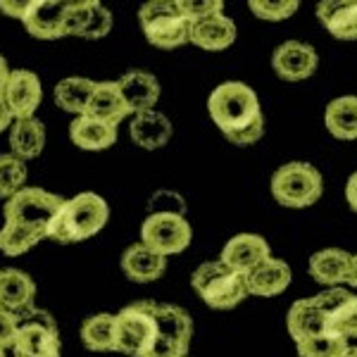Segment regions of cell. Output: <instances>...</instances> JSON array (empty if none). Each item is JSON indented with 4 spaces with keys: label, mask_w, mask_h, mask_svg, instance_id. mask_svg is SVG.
<instances>
[{
    "label": "cell",
    "mask_w": 357,
    "mask_h": 357,
    "mask_svg": "<svg viewBox=\"0 0 357 357\" xmlns=\"http://www.w3.org/2000/svg\"><path fill=\"white\" fill-rule=\"evenodd\" d=\"M36 284L26 272L15 267L0 269V307L17 317L36 307Z\"/></svg>",
    "instance_id": "obj_15"
},
{
    "label": "cell",
    "mask_w": 357,
    "mask_h": 357,
    "mask_svg": "<svg viewBox=\"0 0 357 357\" xmlns=\"http://www.w3.org/2000/svg\"><path fill=\"white\" fill-rule=\"evenodd\" d=\"M195 293L215 310H234L248 298L245 276L229 269L224 262H205L191 276Z\"/></svg>",
    "instance_id": "obj_5"
},
{
    "label": "cell",
    "mask_w": 357,
    "mask_h": 357,
    "mask_svg": "<svg viewBox=\"0 0 357 357\" xmlns=\"http://www.w3.org/2000/svg\"><path fill=\"white\" fill-rule=\"evenodd\" d=\"M193 229L183 212L176 210H158L146 217L141 227V243L148 250L158 252L162 257H172L183 252L191 245Z\"/></svg>",
    "instance_id": "obj_9"
},
{
    "label": "cell",
    "mask_w": 357,
    "mask_h": 357,
    "mask_svg": "<svg viewBox=\"0 0 357 357\" xmlns=\"http://www.w3.org/2000/svg\"><path fill=\"white\" fill-rule=\"evenodd\" d=\"M272 257V248L267 241L257 234H238L234 238H229V243L224 245L220 262L227 264L234 272L248 276L257 264Z\"/></svg>",
    "instance_id": "obj_13"
},
{
    "label": "cell",
    "mask_w": 357,
    "mask_h": 357,
    "mask_svg": "<svg viewBox=\"0 0 357 357\" xmlns=\"http://www.w3.org/2000/svg\"><path fill=\"white\" fill-rule=\"evenodd\" d=\"M15 357H62V338L55 317L48 310L33 307L20 317Z\"/></svg>",
    "instance_id": "obj_8"
},
{
    "label": "cell",
    "mask_w": 357,
    "mask_h": 357,
    "mask_svg": "<svg viewBox=\"0 0 357 357\" xmlns=\"http://www.w3.org/2000/svg\"><path fill=\"white\" fill-rule=\"evenodd\" d=\"M82 343L91 353H114V314H91L82 324Z\"/></svg>",
    "instance_id": "obj_29"
},
{
    "label": "cell",
    "mask_w": 357,
    "mask_h": 357,
    "mask_svg": "<svg viewBox=\"0 0 357 357\" xmlns=\"http://www.w3.org/2000/svg\"><path fill=\"white\" fill-rule=\"evenodd\" d=\"M272 67L276 77L284 82H303L310 79L319 67V55L310 43L303 41H286L274 50Z\"/></svg>",
    "instance_id": "obj_11"
},
{
    "label": "cell",
    "mask_w": 357,
    "mask_h": 357,
    "mask_svg": "<svg viewBox=\"0 0 357 357\" xmlns=\"http://www.w3.org/2000/svg\"><path fill=\"white\" fill-rule=\"evenodd\" d=\"M324 124L333 138L355 141L357 138V96L336 98L326 105Z\"/></svg>",
    "instance_id": "obj_27"
},
{
    "label": "cell",
    "mask_w": 357,
    "mask_h": 357,
    "mask_svg": "<svg viewBox=\"0 0 357 357\" xmlns=\"http://www.w3.org/2000/svg\"><path fill=\"white\" fill-rule=\"evenodd\" d=\"M122 272L134 284H153L167 272V257L134 243L122 252Z\"/></svg>",
    "instance_id": "obj_18"
},
{
    "label": "cell",
    "mask_w": 357,
    "mask_h": 357,
    "mask_svg": "<svg viewBox=\"0 0 357 357\" xmlns=\"http://www.w3.org/2000/svg\"><path fill=\"white\" fill-rule=\"evenodd\" d=\"M248 8L252 10L255 17H260V20L281 22V20H289V17L296 15V10L301 8V3H298V0H279V3H272V0H250Z\"/></svg>",
    "instance_id": "obj_34"
},
{
    "label": "cell",
    "mask_w": 357,
    "mask_h": 357,
    "mask_svg": "<svg viewBox=\"0 0 357 357\" xmlns=\"http://www.w3.org/2000/svg\"><path fill=\"white\" fill-rule=\"evenodd\" d=\"M141 29L148 43L160 50H174L188 43L191 38V22L183 15L178 0H151L138 10Z\"/></svg>",
    "instance_id": "obj_3"
},
{
    "label": "cell",
    "mask_w": 357,
    "mask_h": 357,
    "mask_svg": "<svg viewBox=\"0 0 357 357\" xmlns=\"http://www.w3.org/2000/svg\"><path fill=\"white\" fill-rule=\"evenodd\" d=\"M41 236L29 231V229L15 227V224H3L0 229V252H5L8 257H20L24 252L31 250L33 245L41 243Z\"/></svg>",
    "instance_id": "obj_31"
},
{
    "label": "cell",
    "mask_w": 357,
    "mask_h": 357,
    "mask_svg": "<svg viewBox=\"0 0 357 357\" xmlns=\"http://www.w3.org/2000/svg\"><path fill=\"white\" fill-rule=\"evenodd\" d=\"M69 138L82 151H107L117 143V126L102 124L82 114V117H74V122L69 124Z\"/></svg>",
    "instance_id": "obj_26"
},
{
    "label": "cell",
    "mask_w": 357,
    "mask_h": 357,
    "mask_svg": "<svg viewBox=\"0 0 357 357\" xmlns=\"http://www.w3.org/2000/svg\"><path fill=\"white\" fill-rule=\"evenodd\" d=\"M13 114H10V110H8V105L3 102V96H0V134H3L5 129H10L13 126Z\"/></svg>",
    "instance_id": "obj_40"
},
{
    "label": "cell",
    "mask_w": 357,
    "mask_h": 357,
    "mask_svg": "<svg viewBox=\"0 0 357 357\" xmlns=\"http://www.w3.org/2000/svg\"><path fill=\"white\" fill-rule=\"evenodd\" d=\"M286 326H289V333L296 343L321 336V333H329L326 314L319 310V305L314 303V298L293 303L289 310V317H286Z\"/></svg>",
    "instance_id": "obj_23"
},
{
    "label": "cell",
    "mask_w": 357,
    "mask_h": 357,
    "mask_svg": "<svg viewBox=\"0 0 357 357\" xmlns=\"http://www.w3.org/2000/svg\"><path fill=\"white\" fill-rule=\"evenodd\" d=\"M112 24H114V17L105 5L96 3L93 13H91L89 22H86L84 31L79 33V38H86V41H98V38H105L107 33L112 31Z\"/></svg>",
    "instance_id": "obj_35"
},
{
    "label": "cell",
    "mask_w": 357,
    "mask_h": 357,
    "mask_svg": "<svg viewBox=\"0 0 357 357\" xmlns=\"http://www.w3.org/2000/svg\"><path fill=\"white\" fill-rule=\"evenodd\" d=\"M8 77H10V67H8V60L0 55V96H3V89L8 84Z\"/></svg>",
    "instance_id": "obj_41"
},
{
    "label": "cell",
    "mask_w": 357,
    "mask_h": 357,
    "mask_svg": "<svg viewBox=\"0 0 357 357\" xmlns=\"http://www.w3.org/2000/svg\"><path fill=\"white\" fill-rule=\"evenodd\" d=\"M245 284H248V296L274 298L291 286V267L286 262L269 257V260L257 264V267L245 276Z\"/></svg>",
    "instance_id": "obj_20"
},
{
    "label": "cell",
    "mask_w": 357,
    "mask_h": 357,
    "mask_svg": "<svg viewBox=\"0 0 357 357\" xmlns=\"http://www.w3.org/2000/svg\"><path fill=\"white\" fill-rule=\"evenodd\" d=\"M110 220V205L98 193H79L74 198L65 200L62 210L50 224L48 238L57 243H82L93 238L98 231L105 229Z\"/></svg>",
    "instance_id": "obj_2"
},
{
    "label": "cell",
    "mask_w": 357,
    "mask_h": 357,
    "mask_svg": "<svg viewBox=\"0 0 357 357\" xmlns=\"http://www.w3.org/2000/svg\"><path fill=\"white\" fill-rule=\"evenodd\" d=\"M67 3L69 0H31L22 24H24V29L33 38H41V41L65 38Z\"/></svg>",
    "instance_id": "obj_12"
},
{
    "label": "cell",
    "mask_w": 357,
    "mask_h": 357,
    "mask_svg": "<svg viewBox=\"0 0 357 357\" xmlns=\"http://www.w3.org/2000/svg\"><path fill=\"white\" fill-rule=\"evenodd\" d=\"M343 357H357V345H348V350H345Z\"/></svg>",
    "instance_id": "obj_43"
},
{
    "label": "cell",
    "mask_w": 357,
    "mask_h": 357,
    "mask_svg": "<svg viewBox=\"0 0 357 357\" xmlns=\"http://www.w3.org/2000/svg\"><path fill=\"white\" fill-rule=\"evenodd\" d=\"M329 333H338L343 338H357V296L350 298L333 314H329Z\"/></svg>",
    "instance_id": "obj_33"
},
{
    "label": "cell",
    "mask_w": 357,
    "mask_h": 357,
    "mask_svg": "<svg viewBox=\"0 0 357 357\" xmlns=\"http://www.w3.org/2000/svg\"><path fill=\"white\" fill-rule=\"evenodd\" d=\"M296 345L301 357H343L348 350V338L338 333H321V336L307 338Z\"/></svg>",
    "instance_id": "obj_32"
},
{
    "label": "cell",
    "mask_w": 357,
    "mask_h": 357,
    "mask_svg": "<svg viewBox=\"0 0 357 357\" xmlns=\"http://www.w3.org/2000/svg\"><path fill=\"white\" fill-rule=\"evenodd\" d=\"M26 162L15 158L13 153L0 155V200H10L15 193H20L26 183Z\"/></svg>",
    "instance_id": "obj_30"
},
{
    "label": "cell",
    "mask_w": 357,
    "mask_h": 357,
    "mask_svg": "<svg viewBox=\"0 0 357 357\" xmlns=\"http://www.w3.org/2000/svg\"><path fill=\"white\" fill-rule=\"evenodd\" d=\"M178 3H181L183 15L188 17L191 24L210 20V17H215V15H224L222 0H178Z\"/></svg>",
    "instance_id": "obj_36"
},
{
    "label": "cell",
    "mask_w": 357,
    "mask_h": 357,
    "mask_svg": "<svg viewBox=\"0 0 357 357\" xmlns=\"http://www.w3.org/2000/svg\"><path fill=\"white\" fill-rule=\"evenodd\" d=\"M148 307H151L155 324H158V338H165V341L174 343L183 350H191L193 319L186 310L178 307V305L158 301H148Z\"/></svg>",
    "instance_id": "obj_14"
},
{
    "label": "cell",
    "mask_w": 357,
    "mask_h": 357,
    "mask_svg": "<svg viewBox=\"0 0 357 357\" xmlns=\"http://www.w3.org/2000/svg\"><path fill=\"white\" fill-rule=\"evenodd\" d=\"M350 264H353V255L350 252L341 250V248H326V250H319L310 257V276L321 286H341L348 281L350 274Z\"/></svg>",
    "instance_id": "obj_22"
},
{
    "label": "cell",
    "mask_w": 357,
    "mask_h": 357,
    "mask_svg": "<svg viewBox=\"0 0 357 357\" xmlns=\"http://www.w3.org/2000/svg\"><path fill=\"white\" fill-rule=\"evenodd\" d=\"M129 107H126L122 93L117 89V82H98L96 91L91 96V102L86 107V117L98 119L102 124L117 126L129 117Z\"/></svg>",
    "instance_id": "obj_21"
},
{
    "label": "cell",
    "mask_w": 357,
    "mask_h": 357,
    "mask_svg": "<svg viewBox=\"0 0 357 357\" xmlns=\"http://www.w3.org/2000/svg\"><path fill=\"white\" fill-rule=\"evenodd\" d=\"M324 191V178L319 169L307 162H289L274 172L272 195L276 203L293 210L314 205Z\"/></svg>",
    "instance_id": "obj_6"
},
{
    "label": "cell",
    "mask_w": 357,
    "mask_h": 357,
    "mask_svg": "<svg viewBox=\"0 0 357 357\" xmlns=\"http://www.w3.org/2000/svg\"><path fill=\"white\" fill-rule=\"evenodd\" d=\"M212 122L234 146H252L264 136V117L257 93L241 82H224L207 98Z\"/></svg>",
    "instance_id": "obj_1"
},
{
    "label": "cell",
    "mask_w": 357,
    "mask_h": 357,
    "mask_svg": "<svg viewBox=\"0 0 357 357\" xmlns=\"http://www.w3.org/2000/svg\"><path fill=\"white\" fill-rule=\"evenodd\" d=\"M45 124L38 117L15 119L10 126V151L20 160H36L45 148Z\"/></svg>",
    "instance_id": "obj_25"
},
{
    "label": "cell",
    "mask_w": 357,
    "mask_h": 357,
    "mask_svg": "<svg viewBox=\"0 0 357 357\" xmlns=\"http://www.w3.org/2000/svg\"><path fill=\"white\" fill-rule=\"evenodd\" d=\"M65 205V198L45 191V188L24 186L20 193H15L3 205V217L8 224L29 229V231L38 234L45 241L50 231V224L57 217V212Z\"/></svg>",
    "instance_id": "obj_4"
},
{
    "label": "cell",
    "mask_w": 357,
    "mask_h": 357,
    "mask_svg": "<svg viewBox=\"0 0 357 357\" xmlns=\"http://www.w3.org/2000/svg\"><path fill=\"white\" fill-rule=\"evenodd\" d=\"M117 89H119V93H122L131 114L155 110V105H158V100H160V93H162L158 79L148 72H141V69H134V72H126L124 77H119Z\"/></svg>",
    "instance_id": "obj_16"
},
{
    "label": "cell",
    "mask_w": 357,
    "mask_h": 357,
    "mask_svg": "<svg viewBox=\"0 0 357 357\" xmlns=\"http://www.w3.org/2000/svg\"><path fill=\"white\" fill-rule=\"evenodd\" d=\"M345 200H348V205L357 212V172L348 178V186H345Z\"/></svg>",
    "instance_id": "obj_39"
},
{
    "label": "cell",
    "mask_w": 357,
    "mask_h": 357,
    "mask_svg": "<svg viewBox=\"0 0 357 357\" xmlns=\"http://www.w3.org/2000/svg\"><path fill=\"white\" fill-rule=\"evenodd\" d=\"M3 102L8 105L13 119L36 117V110L43 102L41 79L29 69H10L8 84L3 89Z\"/></svg>",
    "instance_id": "obj_10"
},
{
    "label": "cell",
    "mask_w": 357,
    "mask_h": 357,
    "mask_svg": "<svg viewBox=\"0 0 357 357\" xmlns=\"http://www.w3.org/2000/svg\"><path fill=\"white\" fill-rule=\"evenodd\" d=\"M345 284H350L353 289H357V255H353V264H350V274H348V281Z\"/></svg>",
    "instance_id": "obj_42"
},
{
    "label": "cell",
    "mask_w": 357,
    "mask_h": 357,
    "mask_svg": "<svg viewBox=\"0 0 357 357\" xmlns=\"http://www.w3.org/2000/svg\"><path fill=\"white\" fill-rule=\"evenodd\" d=\"M317 20L333 38L355 41L357 38V0H324L317 5Z\"/></svg>",
    "instance_id": "obj_19"
},
{
    "label": "cell",
    "mask_w": 357,
    "mask_h": 357,
    "mask_svg": "<svg viewBox=\"0 0 357 357\" xmlns=\"http://www.w3.org/2000/svg\"><path fill=\"white\" fill-rule=\"evenodd\" d=\"M29 5H31V0H22V3H17V0H0V13L22 22L29 13Z\"/></svg>",
    "instance_id": "obj_38"
},
{
    "label": "cell",
    "mask_w": 357,
    "mask_h": 357,
    "mask_svg": "<svg viewBox=\"0 0 357 357\" xmlns=\"http://www.w3.org/2000/svg\"><path fill=\"white\" fill-rule=\"evenodd\" d=\"M0 357H8V355H5V353H3V350H0Z\"/></svg>",
    "instance_id": "obj_44"
},
{
    "label": "cell",
    "mask_w": 357,
    "mask_h": 357,
    "mask_svg": "<svg viewBox=\"0 0 357 357\" xmlns=\"http://www.w3.org/2000/svg\"><path fill=\"white\" fill-rule=\"evenodd\" d=\"M96 91V82L86 77H67L55 86V102L65 112L82 117L91 102V96Z\"/></svg>",
    "instance_id": "obj_28"
},
{
    "label": "cell",
    "mask_w": 357,
    "mask_h": 357,
    "mask_svg": "<svg viewBox=\"0 0 357 357\" xmlns=\"http://www.w3.org/2000/svg\"><path fill=\"white\" fill-rule=\"evenodd\" d=\"M17 326H20V317L0 307V350L3 353L13 350L17 341Z\"/></svg>",
    "instance_id": "obj_37"
},
{
    "label": "cell",
    "mask_w": 357,
    "mask_h": 357,
    "mask_svg": "<svg viewBox=\"0 0 357 357\" xmlns=\"http://www.w3.org/2000/svg\"><path fill=\"white\" fill-rule=\"evenodd\" d=\"M158 338V324L148 301L126 305L114 314V353L143 357Z\"/></svg>",
    "instance_id": "obj_7"
},
{
    "label": "cell",
    "mask_w": 357,
    "mask_h": 357,
    "mask_svg": "<svg viewBox=\"0 0 357 357\" xmlns=\"http://www.w3.org/2000/svg\"><path fill=\"white\" fill-rule=\"evenodd\" d=\"M129 134L136 146L146 148V151H158V148H165L172 141L174 126H172L167 114L158 110H146L134 114L129 124Z\"/></svg>",
    "instance_id": "obj_17"
},
{
    "label": "cell",
    "mask_w": 357,
    "mask_h": 357,
    "mask_svg": "<svg viewBox=\"0 0 357 357\" xmlns=\"http://www.w3.org/2000/svg\"><path fill=\"white\" fill-rule=\"evenodd\" d=\"M234 41H236V22L229 20L227 15H215L210 20L191 24V38H188V43H193L200 50L220 53V50H227Z\"/></svg>",
    "instance_id": "obj_24"
}]
</instances>
